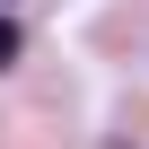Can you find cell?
<instances>
[{"mask_svg": "<svg viewBox=\"0 0 149 149\" xmlns=\"http://www.w3.org/2000/svg\"><path fill=\"white\" fill-rule=\"evenodd\" d=\"M9 61H18V26L0 18V70H9Z\"/></svg>", "mask_w": 149, "mask_h": 149, "instance_id": "6da1fadb", "label": "cell"}]
</instances>
